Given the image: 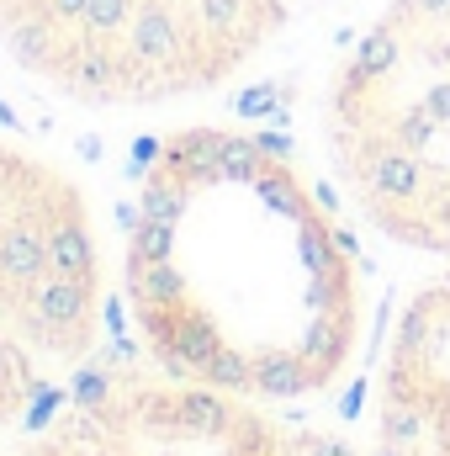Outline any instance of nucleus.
Wrapping results in <instances>:
<instances>
[{
	"mask_svg": "<svg viewBox=\"0 0 450 456\" xmlns=\"http://www.w3.org/2000/svg\"><path fill=\"white\" fill-rule=\"evenodd\" d=\"M376 456H408V446H392V441H382V452Z\"/></svg>",
	"mask_w": 450,
	"mask_h": 456,
	"instance_id": "obj_10",
	"label": "nucleus"
},
{
	"mask_svg": "<svg viewBox=\"0 0 450 456\" xmlns=\"http://www.w3.org/2000/svg\"><path fill=\"white\" fill-rule=\"evenodd\" d=\"M419 436H424V414H419V403H414V398H387V403H382V441L414 452Z\"/></svg>",
	"mask_w": 450,
	"mask_h": 456,
	"instance_id": "obj_4",
	"label": "nucleus"
},
{
	"mask_svg": "<svg viewBox=\"0 0 450 456\" xmlns=\"http://www.w3.org/2000/svg\"><path fill=\"white\" fill-rule=\"evenodd\" d=\"M424 335H430V303H414L403 330H398V361H414L424 350Z\"/></svg>",
	"mask_w": 450,
	"mask_h": 456,
	"instance_id": "obj_6",
	"label": "nucleus"
},
{
	"mask_svg": "<svg viewBox=\"0 0 450 456\" xmlns=\"http://www.w3.org/2000/svg\"><path fill=\"white\" fill-rule=\"evenodd\" d=\"M360 181L366 191L382 202H414L424 191V165L403 149V143H366L360 149Z\"/></svg>",
	"mask_w": 450,
	"mask_h": 456,
	"instance_id": "obj_1",
	"label": "nucleus"
},
{
	"mask_svg": "<svg viewBox=\"0 0 450 456\" xmlns=\"http://www.w3.org/2000/svg\"><path fill=\"white\" fill-rule=\"evenodd\" d=\"M424 107L435 112V122H450V80H446V86H435V91H430V102H424Z\"/></svg>",
	"mask_w": 450,
	"mask_h": 456,
	"instance_id": "obj_8",
	"label": "nucleus"
},
{
	"mask_svg": "<svg viewBox=\"0 0 450 456\" xmlns=\"http://www.w3.org/2000/svg\"><path fill=\"white\" fill-rule=\"evenodd\" d=\"M403 11H419V16H446L450 0H403Z\"/></svg>",
	"mask_w": 450,
	"mask_h": 456,
	"instance_id": "obj_9",
	"label": "nucleus"
},
{
	"mask_svg": "<svg viewBox=\"0 0 450 456\" xmlns=\"http://www.w3.org/2000/svg\"><path fill=\"white\" fill-rule=\"evenodd\" d=\"M392 138H398L408 154H419V149L435 138V112H430V107H414V112H403L398 122H392Z\"/></svg>",
	"mask_w": 450,
	"mask_h": 456,
	"instance_id": "obj_5",
	"label": "nucleus"
},
{
	"mask_svg": "<svg viewBox=\"0 0 450 456\" xmlns=\"http://www.w3.org/2000/svg\"><path fill=\"white\" fill-rule=\"evenodd\" d=\"M350 335H355V324H350V314H318L308 330H302V361H308V371H313V387L318 382H329L339 371V361L350 355Z\"/></svg>",
	"mask_w": 450,
	"mask_h": 456,
	"instance_id": "obj_2",
	"label": "nucleus"
},
{
	"mask_svg": "<svg viewBox=\"0 0 450 456\" xmlns=\"http://www.w3.org/2000/svg\"><path fill=\"white\" fill-rule=\"evenodd\" d=\"M297 452H302V456H355L350 446H344V441H324V436H308Z\"/></svg>",
	"mask_w": 450,
	"mask_h": 456,
	"instance_id": "obj_7",
	"label": "nucleus"
},
{
	"mask_svg": "<svg viewBox=\"0 0 450 456\" xmlns=\"http://www.w3.org/2000/svg\"><path fill=\"white\" fill-rule=\"evenodd\" d=\"M313 387V371L302 361V350H254V393L260 398H302Z\"/></svg>",
	"mask_w": 450,
	"mask_h": 456,
	"instance_id": "obj_3",
	"label": "nucleus"
}]
</instances>
